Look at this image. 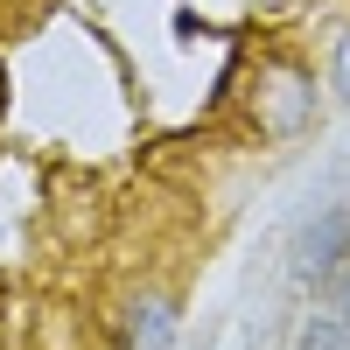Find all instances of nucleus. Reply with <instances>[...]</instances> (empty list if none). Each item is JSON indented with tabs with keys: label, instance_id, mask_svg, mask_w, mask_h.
<instances>
[{
	"label": "nucleus",
	"instance_id": "nucleus-1",
	"mask_svg": "<svg viewBox=\"0 0 350 350\" xmlns=\"http://www.w3.org/2000/svg\"><path fill=\"white\" fill-rule=\"evenodd\" d=\"M168 343H175V308L161 295L133 301L126 308V350H168Z\"/></svg>",
	"mask_w": 350,
	"mask_h": 350
},
{
	"label": "nucleus",
	"instance_id": "nucleus-2",
	"mask_svg": "<svg viewBox=\"0 0 350 350\" xmlns=\"http://www.w3.org/2000/svg\"><path fill=\"white\" fill-rule=\"evenodd\" d=\"M295 350H350V323H308Z\"/></svg>",
	"mask_w": 350,
	"mask_h": 350
},
{
	"label": "nucleus",
	"instance_id": "nucleus-3",
	"mask_svg": "<svg viewBox=\"0 0 350 350\" xmlns=\"http://www.w3.org/2000/svg\"><path fill=\"white\" fill-rule=\"evenodd\" d=\"M336 92H343V98H350V42H343V49H336Z\"/></svg>",
	"mask_w": 350,
	"mask_h": 350
},
{
	"label": "nucleus",
	"instance_id": "nucleus-4",
	"mask_svg": "<svg viewBox=\"0 0 350 350\" xmlns=\"http://www.w3.org/2000/svg\"><path fill=\"white\" fill-rule=\"evenodd\" d=\"M343 315H350V280H343Z\"/></svg>",
	"mask_w": 350,
	"mask_h": 350
}]
</instances>
